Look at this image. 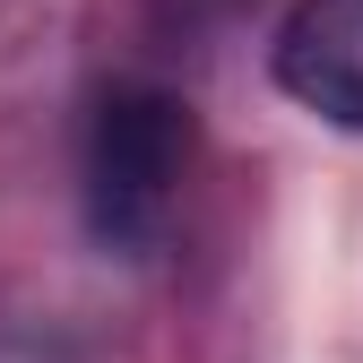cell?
<instances>
[{"mask_svg":"<svg viewBox=\"0 0 363 363\" xmlns=\"http://www.w3.org/2000/svg\"><path fill=\"white\" fill-rule=\"evenodd\" d=\"M191 164V113L164 86H113L86 130V225L113 251H147L173 216V182Z\"/></svg>","mask_w":363,"mask_h":363,"instance_id":"6da1fadb","label":"cell"},{"mask_svg":"<svg viewBox=\"0 0 363 363\" xmlns=\"http://www.w3.org/2000/svg\"><path fill=\"white\" fill-rule=\"evenodd\" d=\"M277 86L337 130H363V0H294L277 26Z\"/></svg>","mask_w":363,"mask_h":363,"instance_id":"7a4b0ae2","label":"cell"}]
</instances>
